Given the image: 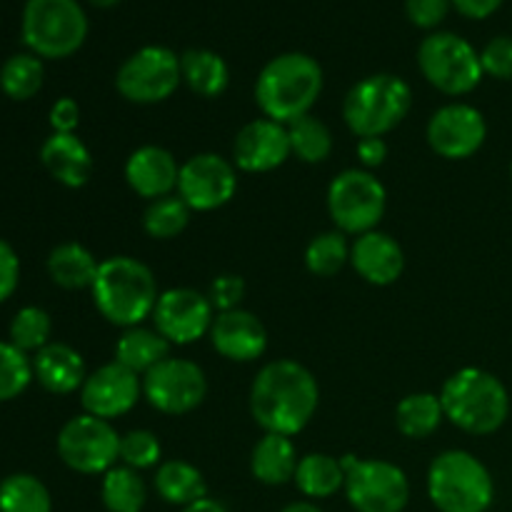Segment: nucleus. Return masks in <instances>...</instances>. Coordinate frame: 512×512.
<instances>
[{"instance_id": "5701e85b", "label": "nucleus", "mask_w": 512, "mask_h": 512, "mask_svg": "<svg viewBox=\"0 0 512 512\" xmlns=\"http://www.w3.org/2000/svg\"><path fill=\"white\" fill-rule=\"evenodd\" d=\"M33 375L48 393L70 395L83 388L85 363L83 355L65 343H48L33 358Z\"/></svg>"}, {"instance_id": "0eeeda50", "label": "nucleus", "mask_w": 512, "mask_h": 512, "mask_svg": "<svg viewBox=\"0 0 512 512\" xmlns=\"http://www.w3.org/2000/svg\"><path fill=\"white\" fill-rule=\"evenodd\" d=\"M23 43L38 58L60 60L78 53L88 38V18L78 0H28L20 20Z\"/></svg>"}, {"instance_id": "9d476101", "label": "nucleus", "mask_w": 512, "mask_h": 512, "mask_svg": "<svg viewBox=\"0 0 512 512\" xmlns=\"http://www.w3.org/2000/svg\"><path fill=\"white\" fill-rule=\"evenodd\" d=\"M388 193L370 170H343L328 188V213L340 233L363 235L383 220Z\"/></svg>"}, {"instance_id": "423d86ee", "label": "nucleus", "mask_w": 512, "mask_h": 512, "mask_svg": "<svg viewBox=\"0 0 512 512\" xmlns=\"http://www.w3.org/2000/svg\"><path fill=\"white\" fill-rule=\"evenodd\" d=\"M428 495L440 512H488L495 500V483L473 453L445 450L430 463Z\"/></svg>"}, {"instance_id": "dca6fc26", "label": "nucleus", "mask_w": 512, "mask_h": 512, "mask_svg": "<svg viewBox=\"0 0 512 512\" xmlns=\"http://www.w3.org/2000/svg\"><path fill=\"white\" fill-rule=\"evenodd\" d=\"M428 143L440 158L465 160L483 148L488 123L483 113L468 103H450L435 110L428 120Z\"/></svg>"}, {"instance_id": "c756f323", "label": "nucleus", "mask_w": 512, "mask_h": 512, "mask_svg": "<svg viewBox=\"0 0 512 512\" xmlns=\"http://www.w3.org/2000/svg\"><path fill=\"white\" fill-rule=\"evenodd\" d=\"M445 420L443 403L435 393H413L403 398L395 410V425L410 440H425Z\"/></svg>"}, {"instance_id": "393cba45", "label": "nucleus", "mask_w": 512, "mask_h": 512, "mask_svg": "<svg viewBox=\"0 0 512 512\" xmlns=\"http://www.w3.org/2000/svg\"><path fill=\"white\" fill-rule=\"evenodd\" d=\"M183 83L200 98H218L230 85V68L218 53L205 48L185 50L180 55Z\"/></svg>"}, {"instance_id": "f257e3e1", "label": "nucleus", "mask_w": 512, "mask_h": 512, "mask_svg": "<svg viewBox=\"0 0 512 512\" xmlns=\"http://www.w3.org/2000/svg\"><path fill=\"white\" fill-rule=\"evenodd\" d=\"M320 390L305 365L275 360L258 373L250 388V413L265 433H303L318 410Z\"/></svg>"}, {"instance_id": "4be33fe9", "label": "nucleus", "mask_w": 512, "mask_h": 512, "mask_svg": "<svg viewBox=\"0 0 512 512\" xmlns=\"http://www.w3.org/2000/svg\"><path fill=\"white\" fill-rule=\"evenodd\" d=\"M40 163L65 188H83L93 175V155L75 133H53L40 148Z\"/></svg>"}, {"instance_id": "ea45409f", "label": "nucleus", "mask_w": 512, "mask_h": 512, "mask_svg": "<svg viewBox=\"0 0 512 512\" xmlns=\"http://www.w3.org/2000/svg\"><path fill=\"white\" fill-rule=\"evenodd\" d=\"M483 73L498 80H512V35H498L480 53Z\"/></svg>"}, {"instance_id": "c9c22d12", "label": "nucleus", "mask_w": 512, "mask_h": 512, "mask_svg": "<svg viewBox=\"0 0 512 512\" xmlns=\"http://www.w3.org/2000/svg\"><path fill=\"white\" fill-rule=\"evenodd\" d=\"M345 263H350V245L340 230L315 235L305 248V265L318 278H333L345 268Z\"/></svg>"}, {"instance_id": "6ab92c4d", "label": "nucleus", "mask_w": 512, "mask_h": 512, "mask_svg": "<svg viewBox=\"0 0 512 512\" xmlns=\"http://www.w3.org/2000/svg\"><path fill=\"white\" fill-rule=\"evenodd\" d=\"M213 348L233 363H253L268 348V330L248 310H228L218 313L210 328Z\"/></svg>"}, {"instance_id": "4468645a", "label": "nucleus", "mask_w": 512, "mask_h": 512, "mask_svg": "<svg viewBox=\"0 0 512 512\" xmlns=\"http://www.w3.org/2000/svg\"><path fill=\"white\" fill-rule=\"evenodd\" d=\"M238 193V173L230 160L215 153H198L180 165L178 195L190 210L208 213L228 205Z\"/></svg>"}, {"instance_id": "de8ad7c7", "label": "nucleus", "mask_w": 512, "mask_h": 512, "mask_svg": "<svg viewBox=\"0 0 512 512\" xmlns=\"http://www.w3.org/2000/svg\"><path fill=\"white\" fill-rule=\"evenodd\" d=\"M183 512H228V510H225L220 503H215V500L203 498V500H198V503L183 508Z\"/></svg>"}, {"instance_id": "2eb2a0df", "label": "nucleus", "mask_w": 512, "mask_h": 512, "mask_svg": "<svg viewBox=\"0 0 512 512\" xmlns=\"http://www.w3.org/2000/svg\"><path fill=\"white\" fill-rule=\"evenodd\" d=\"M215 308L208 295L193 288H170L160 293L153 310L155 330L170 345H190L210 335Z\"/></svg>"}, {"instance_id": "49530a36", "label": "nucleus", "mask_w": 512, "mask_h": 512, "mask_svg": "<svg viewBox=\"0 0 512 512\" xmlns=\"http://www.w3.org/2000/svg\"><path fill=\"white\" fill-rule=\"evenodd\" d=\"M450 3H453L455 8H458V13L465 15V18L483 20L490 18L505 0H450Z\"/></svg>"}, {"instance_id": "a18cd8bd", "label": "nucleus", "mask_w": 512, "mask_h": 512, "mask_svg": "<svg viewBox=\"0 0 512 512\" xmlns=\"http://www.w3.org/2000/svg\"><path fill=\"white\" fill-rule=\"evenodd\" d=\"M388 158V143L383 138H360L358 140V160L365 168H380Z\"/></svg>"}, {"instance_id": "a878e982", "label": "nucleus", "mask_w": 512, "mask_h": 512, "mask_svg": "<svg viewBox=\"0 0 512 512\" xmlns=\"http://www.w3.org/2000/svg\"><path fill=\"white\" fill-rule=\"evenodd\" d=\"M170 358V343L158 333V330L148 328H128L118 338L115 345V363L123 368L133 370L135 375H145L160 365L163 360Z\"/></svg>"}, {"instance_id": "bb28decb", "label": "nucleus", "mask_w": 512, "mask_h": 512, "mask_svg": "<svg viewBox=\"0 0 512 512\" xmlns=\"http://www.w3.org/2000/svg\"><path fill=\"white\" fill-rule=\"evenodd\" d=\"M100 263L85 245L63 243L50 250L48 273L55 285L65 290L93 288Z\"/></svg>"}, {"instance_id": "9b49d317", "label": "nucleus", "mask_w": 512, "mask_h": 512, "mask_svg": "<svg viewBox=\"0 0 512 512\" xmlns=\"http://www.w3.org/2000/svg\"><path fill=\"white\" fill-rule=\"evenodd\" d=\"M183 83L180 58L165 45L135 50L115 75V88L128 103L155 105L168 100Z\"/></svg>"}, {"instance_id": "f03ea898", "label": "nucleus", "mask_w": 512, "mask_h": 512, "mask_svg": "<svg viewBox=\"0 0 512 512\" xmlns=\"http://www.w3.org/2000/svg\"><path fill=\"white\" fill-rule=\"evenodd\" d=\"M323 93V68L305 53H283L270 60L255 83V103L265 118L293 123L313 110Z\"/></svg>"}, {"instance_id": "4c0bfd02", "label": "nucleus", "mask_w": 512, "mask_h": 512, "mask_svg": "<svg viewBox=\"0 0 512 512\" xmlns=\"http://www.w3.org/2000/svg\"><path fill=\"white\" fill-rule=\"evenodd\" d=\"M33 360L13 343H0V403L15 400L33 380Z\"/></svg>"}, {"instance_id": "ddd939ff", "label": "nucleus", "mask_w": 512, "mask_h": 512, "mask_svg": "<svg viewBox=\"0 0 512 512\" xmlns=\"http://www.w3.org/2000/svg\"><path fill=\"white\" fill-rule=\"evenodd\" d=\"M143 395L158 413L185 415L205 400L208 380L193 360L168 358L143 375Z\"/></svg>"}, {"instance_id": "7c9ffc66", "label": "nucleus", "mask_w": 512, "mask_h": 512, "mask_svg": "<svg viewBox=\"0 0 512 512\" xmlns=\"http://www.w3.org/2000/svg\"><path fill=\"white\" fill-rule=\"evenodd\" d=\"M100 498L108 512H140L148 500V490H145L138 470L128 468V465H115L105 473Z\"/></svg>"}, {"instance_id": "412c9836", "label": "nucleus", "mask_w": 512, "mask_h": 512, "mask_svg": "<svg viewBox=\"0 0 512 512\" xmlns=\"http://www.w3.org/2000/svg\"><path fill=\"white\" fill-rule=\"evenodd\" d=\"M350 265L365 283L385 288L403 275L405 255L398 240L380 230H370L350 245Z\"/></svg>"}, {"instance_id": "a19ab883", "label": "nucleus", "mask_w": 512, "mask_h": 512, "mask_svg": "<svg viewBox=\"0 0 512 512\" xmlns=\"http://www.w3.org/2000/svg\"><path fill=\"white\" fill-rule=\"evenodd\" d=\"M210 303H213L215 310L220 313H228V310H238L240 303L245 298V280L240 275L233 273H225L218 275L210 285V293H208Z\"/></svg>"}, {"instance_id": "79ce46f5", "label": "nucleus", "mask_w": 512, "mask_h": 512, "mask_svg": "<svg viewBox=\"0 0 512 512\" xmlns=\"http://www.w3.org/2000/svg\"><path fill=\"white\" fill-rule=\"evenodd\" d=\"M450 0H405V13L418 28H438L450 10Z\"/></svg>"}, {"instance_id": "c03bdc74", "label": "nucleus", "mask_w": 512, "mask_h": 512, "mask_svg": "<svg viewBox=\"0 0 512 512\" xmlns=\"http://www.w3.org/2000/svg\"><path fill=\"white\" fill-rule=\"evenodd\" d=\"M80 123V108L73 98L55 100L50 108V128L53 133H75Z\"/></svg>"}, {"instance_id": "1a4fd4ad", "label": "nucleus", "mask_w": 512, "mask_h": 512, "mask_svg": "<svg viewBox=\"0 0 512 512\" xmlns=\"http://www.w3.org/2000/svg\"><path fill=\"white\" fill-rule=\"evenodd\" d=\"M345 495L358 512H403L410 500V483L403 468L388 460L343 455Z\"/></svg>"}, {"instance_id": "09e8293b", "label": "nucleus", "mask_w": 512, "mask_h": 512, "mask_svg": "<svg viewBox=\"0 0 512 512\" xmlns=\"http://www.w3.org/2000/svg\"><path fill=\"white\" fill-rule=\"evenodd\" d=\"M283 512H323V510L313 503H293V505H288Z\"/></svg>"}, {"instance_id": "e433bc0d", "label": "nucleus", "mask_w": 512, "mask_h": 512, "mask_svg": "<svg viewBox=\"0 0 512 512\" xmlns=\"http://www.w3.org/2000/svg\"><path fill=\"white\" fill-rule=\"evenodd\" d=\"M50 330H53L50 315L43 308L28 305L18 310L10 323V343L23 353H33V350L38 353L50 343Z\"/></svg>"}, {"instance_id": "6e6552de", "label": "nucleus", "mask_w": 512, "mask_h": 512, "mask_svg": "<svg viewBox=\"0 0 512 512\" xmlns=\"http://www.w3.org/2000/svg\"><path fill=\"white\" fill-rule=\"evenodd\" d=\"M418 65L423 78L445 95H468L483 80L480 53L460 35L438 30L418 48Z\"/></svg>"}, {"instance_id": "f8f14e48", "label": "nucleus", "mask_w": 512, "mask_h": 512, "mask_svg": "<svg viewBox=\"0 0 512 512\" xmlns=\"http://www.w3.org/2000/svg\"><path fill=\"white\" fill-rule=\"evenodd\" d=\"M58 455L75 473L105 475L120 460V435L110 420L88 413L75 415L60 430Z\"/></svg>"}, {"instance_id": "b1692460", "label": "nucleus", "mask_w": 512, "mask_h": 512, "mask_svg": "<svg viewBox=\"0 0 512 512\" xmlns=\"http://www.w3.org/2000/svg\"><path fill=\"white\" fill-rule=\"evenodd\" d=\"M298 463L293 438L278 433H265L250 455V470H253L255 480L265 485H285L288 480H293Z\"/></svg>"}, {"instance_id": "3c124183", "label": "nucleus", "mask_w": 512, "mask_h": 512, "mask_svg": "<svg viewBox=\"0 0 512 512\" xmlns=\"http://www.w3.org/2000/svg\"><path fill=\"white\" fill-rule=\"evenodd\" d=\"M510 178H512V165H510Z\"/></svg>"}, {"instance_id": "a211bd4d", "label": "nucleus", "mask_w": 512, "mask_h": 512, "mask_svg": "<svg viewBox=\"0 0 512 512\" xmlns=\"http://www.w3.org/2000/svg\"><path fill=\"white\" fill-rule=\"evenodd\" d=\"M293 155L288 138V125L270 118H258L243 125L235 135L233 160L245 173H270L280 168Z\"/></svg>"}, {"instance_id": "aec40b11", "label": "nucleus", "mask_w": 512, "mask_h": 512, "mask_svg": "<svg viewBox=\"0 0 512 512\" xmlns=\"http://www.w3.org/2000/svg\"><path fill=\"white\" fill-rule=\"evenodd\" d=\"M178 175V160L160 145H143V148L133 150L125 163V180H128L130 190L148 200L173 195V190H178Z\"/></svg>"}, {"instance_id": "f3484780", "label": "nucleus", "mask_w": 512, "mask_h": 512, "mask_svg": "<svg viewBox=\"0 0 512 512\" xmlns=\"http://www.w3.org/2000/svg\"><path fill=\"white\" fill-rule=\"evenodd\" d=\"M143 395V380L120 363L100 365L85 378L80 388V403L85 413L103 420H115L130 413Z\"/></svg>"}, {"instance_id": "37998d69", "label": "nucleus", "mask_w": 512, "mask_h": 512, "mask_svg": "<svg viewBox=\"0 0 512 512\" xmlns=\"http://www.w3.org/2000/svg\"><path fill=\"white\" fill-rule=\"evenodd\" d=\"M20 280V260L15 255V250L0 238V303L10 298L18 288Z\"/></svg>"}, {"instance_id": "473e14b6", "label": "nucleus", "mask_w": 512, "mask_h": 512, "mask_svg": "<svg viewBox=\"0 0 512 512\" xmlns=\"http://www.w3.org/2000/svg\"><path fill=\"white\" fill-rule=\"evenodd\" d=\"M48 488L35 475L15 473L0 483V512H50Z\"/></svg>"}, {"instance_id": "f704fd0d", "label": "nucleus", "mask_w": 512, "mask_h": 512, "mask_svg": "<svg viewBox=\"0 0 512 512\" xmlns=\"http://www.w3.org/2000/svg\"><path fill=\"white\" fill-rule=\"evenodd\" d=\"M43 60L33 53H18L0 68V90L13 100H30L43 88Z\"/></svg>"}, {"instance_id": "c85d7f7f", "label": "nucleus", "mask_w": 512, "mask_h": 512, "mask_svg": "<svg viewBox=\"0 0 512 512\" xmlns=\"http://www.w3.org/2000/svg\"><path fill=\"white\" fill-rule=\"evenodd\" d=\"M295 485L303 495L315 500L330 498L345 485L343 463L333 455L310 453L300 458L298 470H295Z\"/></svg>"}, {"instance_id": "7ed1b4c3", "label": "nucleus", "mask_w": 512, "mask_h": 512, "mask_svg": "<svg viewBox=\"0 0 512 512\" xmlns=\"http://www.w3.org/2000/svg\"><path fill=\"white\" fill-rule=\"evenodd\" d=\"M98 313L120 328H135L153 318L158 303V283L153 270L130 255H113L103 260L90 288Z\"/></svg>"}, {"instance_id": "cd10ccee", "label": "nucleus", "mask_w": 512, "mask_h": 512, "mask_svg": "<svg viewBox=\"0 0 512 512\" xmlns=\"http://www.w3.org/2000/svg\"><path fill=\"white\" fill-rule=\"evenodd\" d=\"M155 490L165 503L180 505V508H188V505L208 498V485H205L203 473L185 460L160 463L158 473H155Z\"/></svg>"}, {"instance_id": "72a5a7b5", "label": "nucleus", "mask_w": 512, "mask_h": 512, "mask_svg": "<svg viewBox=\"0 0 512 512\" xmlns=\"http://www.w3.org/2000/svg\"><path fill=\"white\" fill-rule=\"evenodd\" d=\"M190 213L193 210L188 208V203L178 193L165 195V198L150 200V205L143 213V228L155 240L178 238L188 228Z\"/></svg>"}, {"instance_id": "8fccbe9b", "label": "nucleus", "mask_w": 512, "mask_h": 512, "mask_svg": "<svg viewBox=\"0 0 512 512\" xmlns=\"http://www.w3.org/2000/svg\"><path fill=\"white\" fill-rule=\"evenodd\" d=\"M90 3H93L95 8H113V5H118L120 0H90Z\"/></svg>"}, {"instance_id": "20e7f679", "label": "nucleus", "mask_w": 512, "mask_h": 512, "mask_svg": "<svg viewBox=\"0 0 512 512\" xmlns=\"http://www.w3.org/2000/svg\"><path fill=\"white\" fill-rule=\"evenodd\" d=\"M440 403L445 418L470 435L495 433L510 415L508 388L483 368H463L450 375L440 390Z\"/></svg>"}, {"instance_id": "2f4dec72", "label": "nucleus", "mask_w": 512, "mask_h": 512, "mask_svg": "<svg viewBox=\"0 0 512 512\" xmlns=\"http://www.w3.org/2000/svg\"><path fill=\"white\" fill-rule=\"evenodd\" d=\"M288 138L295 158L308 165L323 163L333 153V133L323 120L310 113L288 123Z\"/></svg>"}, {"instance_id": "39448f33", "label": "nucleus", "mask_w": 512, "mask_h": 512, "mask_svg": "<svg viewBox=\"0 0 512 512\" xmlns=\"http://www.w3.org/2000/svg\"><path fill=\"white\" fill-rule=\"evenodd\" d=\"M413 108V90L393 73H375L355 83L343 100V118L358 138H383Z\"/></svg>"}, {"instance_id": "58836bf2", "label": "nucleus", "mask_w": 512, "mask_h": 512, "mask_svg": "<svg viewBox=\"0 0 512 512\" xmlns=\"http://www.w3.org/2000/svg\"><path fill=\"white\" fill-rule=\"evenodd\" d=\"M160 440L150 430H130L120 435V460L133 470H148L160 463Z\"/></svg>"}]
</instances>
